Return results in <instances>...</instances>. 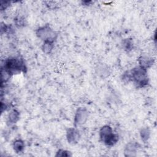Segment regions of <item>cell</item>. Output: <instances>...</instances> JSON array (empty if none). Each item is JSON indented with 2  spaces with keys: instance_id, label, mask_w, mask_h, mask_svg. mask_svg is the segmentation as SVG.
I'll return each instance as SVG.
<instances>
[{
  "instance_id": "7a4b0ae2",
  "label": "cell",
  "mask_w": 157,
  "mask_h": 157,
  "mask_svg": "<svg viewBox=\"0 0 157 157\" xmlns=\"http://www.w3.org/2000/svg\"><path fill=\"white\" fill-rule=\"evenodd\" d=\"M131 78L134 80L136 83L140 86L146 85L148 83V78L146 69L141 66L134 68L131 73Z\"/></svg>"
},
{
  "instance_id": "ba28073f",
  "label": "cell",
  "mask_w": 157,
  "mask_h": 157,
  "mask_svg": "<svg viewBox=\"0 0 157 157\" xmlns=\"http://www.w3.org/2000/svg\"><path fill=\"white\" fill-rule=\"evenodd\" d=\"M137 149L136 144H129L125 148V154L126 156H134Z\"/></svg>"
},
{
  "instance_id": "8992f818",
  "label": "cell",
  "mask_w": 157,
  "mask_h": 157,
  "mask_svg": "<svg viewBox=\"0 0 157 157\" xmlns=\"http://www.w3.org/2000/svg\"><path fill=\"white\" fill-rule=\"evenodd\" d=\"M67 137L69 143H75L78 140L79 138V134L75 129H69L67 133Z\"/></svg>"
},
{
  "instance_id": "3957f363",
  "label": "cell",
  "mask_w": 157,
  "mask_h": 157,
  "mask_svg": "<svg viewBox=\"0 0 157 157\" xmlns=\"http://www.w3.org/2000/svg\"><path fill=\"white\" fill-rule=\"evenodd\" d=\"M24 66L23 63L16 58H10L9 59L5 64V69L9 74H15L18 73L23 69Z\"/></svg>"
},
{
  "instance_id": "9c48e42d",
  "label": "cell",
  "mask_w": 157,
  "mask_h": 157,
  "mask_svg": "<svg viewBox=\"0 0 157 157\" xmlns=\"http://www.w3.org/2000/svg\"><path fill=\"white\" fill-rule=\"evenodd\" d=\"M13 148L17 153L21 151L24 148V143L21 140H17L13 143Z\"/></svg>"
},
{
  "instance_id": "6da1fadb",
  "label": "cell",
  "mask_w": 157,
  "mask_h": 157,
  "mask_svg": "<svg viewBox=\"0 0 157 157\" xmlns=\"http://www.w3.org/2000/svg\"><path fill=\"white\" fill-rule=\"evenodd\" d=\"M100 137L107 145H112L118 140V136L112 132V129L109 126H105L100 130Z\"/></svg>"
},
{
  "instance_id": "8fae6325",
  "label": "cell",
  "mask_w": 157,
  "mask_h": 157,
  "mask_svg": "<svg viewBox=\"0 0 157 157\" xmlns=\"http://www.w3.org/2000/svg\"><path fill=\"white\" fill-rule=\"evenodd\" d=\"M18 117H19L18 112H17L16 110H13L12 112H10V113L9 115V121L11 123H14L18 120Z\"/></svg>"
},
{
  "instance_id": "52a82bcc",
  "label": "cell",
  "mask_w": 157,
  "mask_h": 157,
  "mask_svg": "<svg viewBox=\"0 0 157 157\" xmlns=\"http://www.w3.org/2000/svg\"><path fill=\"white\" fill-rule=\"evenodd\" d=\"M140 66L145 69L150 67L153 64V59L147 56H142L139 59Z\"/></svg>"
},
{
  "instance_id": "277c9868",
  "label": "cell",
  "mask_w": 157,
  "mask_h": 157,
  "mask_svg": "<svg viewBox=\"0 0 157 157\" xmlns=\"http://www.w3.org/2000/svg\"><path fill=\"white\" fill-rule=\"evenodd\" d=\"M37 35L39 37L44 40V41L51 42L54 40L56 36L55 32L48 26L39 28L37 31Z\"/></svg>"
},
{
  "instance_id": "5b68a950",
  "label": "cell",
  "mask_w": 157,
  "mask_h": 157,
  "mask_svg": "<svg viewBox=\"0 0 157 157\" xmlns=\"http://www.w3.org/2000/svg\"><path fill=\"white\" fill-rule=\"evenodd\" d=\"M88 117V112L85 109H79L75 117V124H82L85 122Z\"/></svg>"
},
{
  "instance_id": "30bf717a",
  "label": "cell",
  "mask_w": 157,
  "mask_h": 157,
  "mask_svg": "<svg viewBox=\"0 0 157 157\" xmlns=\"http://www.w3.org/2000/svg\"><path fill=\"white\" fill-rule=\"evenodd\" d=\"M53 42L51 41H45L42 46V49L44 52L46 53H50L53 48Z\"/></svg>"
},
{
  "instance_id": "7c38bea8",
  "label": "cell",
  "mask_w": 157,
  "mask_h": 157,
  "mask_svg": "<svg viewBox=\"0 0 157 157\" xmlns=\"http://www.w3.org/2000/svg\"><path fill=\"white\" fill-rule=\"evenodd\" d=\"M140 135L142 137V139L144 140H147L150 136V131L147 128L143 129L140 132Z\"/></svg>"
}]
</instances>
